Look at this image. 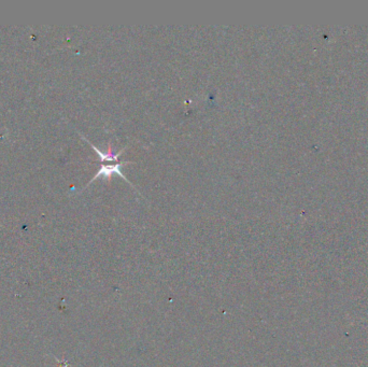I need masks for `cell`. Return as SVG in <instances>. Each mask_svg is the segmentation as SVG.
Returning a JSON list of instances; mask_svg holds the SVG:
<instances>
[{"mask_svg":"<svg viewBox=\"0 0 368 367\" xmlns=\"http://www.w3.org/2000/svg\"><path fill=\"white\" fill-rule=\"evenodd\" d=\"M123 164L125 165L126 163H117V164H114V165H103V166L100 167V169L98 170V172L95 175V177L91 179L90 182H93L94 180H96L99 177H105V178H107L109 180L110 178H111V176L113 175V173H117V175L123 177L127 182H130V181H128V179L121 172V169H119Z\"/></svg>","mask_w":368,"mask_h":367,"instance_id":"cell-1","label":"cell"},{"mask_svg":"<svg viewBox=\"0 0 368 367\" xmlns=\"http://www.w3.org/2000/svg\"><path fill=\"white\" fill-rule=\"evenodd\" d=\"M84 139H85V138H84ZM85 140H86V139H85ZM86 141H87V140H86ZM87 142L91 145V148H93V149L96 151V153L99 155V158H100L101 162H105V161H115V162H116V161L118 160L119 155H121L122 152L124 151V150H121V151H119V152L116 153V154H112V153H111V146H110V148H109V152L103 153L100 150L97 149V146H95L94 144H91L89 141H87Z\"/></svg>","mask_w":368,"mask_h":367,"instance_id":"cell-2","label":"cell"}]
</instances>
